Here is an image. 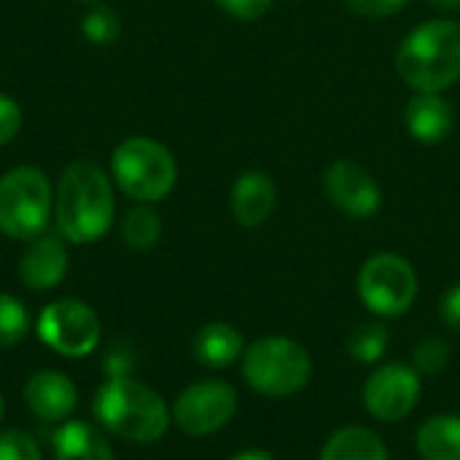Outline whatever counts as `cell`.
Masks as SVG:
<instances>
[{
	"mask_svg": "<svg viewBox=\"0 0 460 460\" xmlns=\"http://www.w3.org/2000/svg\"><path fill=\"white\" fill-rule=\"evenodd\" d=\"M116 199L105 170L89 159L70 162L54 191V218L59 234L73 245L97 243L113 224Z\"/></svg>",
	"mask_w": 460,
	"mask_h": 460,
	"instance_id": "1",
	"label": "cell"
},
{
	"mask_svg": "<svg viewBox=\"0 0 460 460\" xmlns=\"http://www.w3.org/2000/svg\"><path fill=\"white\" fill-rule=\"evenodd\" d=\"M92 412L113 437L132 445L159 442L170 426V410L164 399L154 388L127 375H113L97 388Z\"/></svg>",
	"mask_w": 460,
	"mask_h": 460,
	"instance_id": "2",
	"label": "cell"
},
{
	"mask_svg": "<svg viewBox=\"0 0 460 460\" xmlns=\"http://www.w3.org/2000/svg\"><path fill=\"white\" fill-rule=\"evenodd\" d=\"M396 73L415 92H445L460 78V22L429 19L407 32Z\"/></svg>",
	"mask_w": 460,
	"mask_h": 460,
	"instance_id": "3",
	"label": "cell"
},
{
	"mask_svg": "<svg viewBox=\"0 0 460 460\" xmlns=\"http://www.w3.org/2000/svg\"><path fill=\"white\" fill-rule=\"evenodd\" d=\"M243 375L256 394L267 399H286L299 394L310 383L313 358L307 348L296 340L270 334L245 348Z\"/></svg>",
	"mask_w": 460,
	"mask_h": 460,
	"instance_id": "4",
	"label": "cell"
},
{
	"mask_svg": "<svg viewBox=\"0 0 460 460\" xmlns=\"http://www.w3.org/2000/svg\"><path fill=\"white\" fill-rule=\"evenodd\" d=\"M116 186L137 202L164 199L178 181V164L167 146L151 137H129L116 146L111 156Z\"/></svg>",
	"mask_w": 460,
	"mask_h": 460,
	"instance_id": "5",
	"label": "cell"
},
{
	"mask_svg": "<svg viewBox=\"0 0 460 460\" xmlns=\"http://www.w3.org/2000/svg\"><path fill=\"white\" fill-rule=\"evenodd\" d=\"M54 191L43 170L19 164L0 175V232L11 240H35L49 226Z\"/></svg>",
	"mask_w": 460,
	"mask_h": 460,
	"instance_id": "6",
	"label": "cell"
},
{
	"mask_svg": "<svg viewBox=\"0 0 460 460\" xmlns=\"http://www.w3.org/2000/svg\"><path fill=\"white\" fill-rule=\"evenodd\" d=\"M358 296L380 318L404 315L418 299V275L399 253H375L358 272Z\"/></svg>",
	"mask_w": 460,
	"mask_h": 460,
	"instance_id": "7",
	"label": "cell"
},
{
	"mask_svg": "<svg viewBox=\"0 0 460 460\" xmlns=\"http://www.w3.org/2000/svg\"><path fill=\"white\" fill-rule=\"evenodd\" d=\"M38 337L59 356L84 358L100 345V318L78 299H57L43 307Z\"/></svg>",
	"mask_w": 460,
	"mask_h": 460,
	"instance_id": "8",
	"label": "cell"
},
{
	"mask_svg": "<svg viewBox=\"0 0 460 460\" xmlns=\"http://www.w3.org/2000/svg\"><path fill=\"white\" fill-rule=\"evenodd\" d=\"M237 412V391L221 380H202L178 394L172 404L175 426L189 437L221 431Z\"/></svg>",
	"mask_w": 460,
	"mask_h": 460,
	"instance_id": "9",
	"label": "cell"
},
{
	"mask_svg": "<svg viewBox=\"0 0 460 460\" xmlns=\"http://www.w3.org/2000/svg\"><path fill=\"white\" fill-rule=\"evenodd\" d=\"M420 372L410 364L394 361L377 367L364 383V407L383 423L404 420L420 402Z\"/></svg>",
	"mask_w": 460,
	"mask_h": 460,
	"instance_id": "10",
	"label": "cell"
},
{
	"mask_svg": "<svg viewBox=\"0 0 460 460\" xmlns=\"http://www.w3.org/2000/svg\"><path fill=\"white\" fill-rule=\"evenodd\" d=\"M323 191L329 202L350 218H372L383 205V191L375 175L350 159H340L323 172Z\"/></svg>",
	"mask_w": 460,
	"mask_h": 460,
	"instance_id": "11",
	"label": "cell"
},
{
	"mask_svg": "<svg viewBox=\"0 0 460 460\" xmlns=\"http://www.w3.org/2000/svg\"><path fill=\"white\" fill-rule=\"evenodd\" d=\"M24 402L35 418L46 423H62L73 415L78 404V391L67 375L57 369H40L27 380Z\"/></svg>",
	"mask_w": 460,
	"mask_h": 460,
	"instance_id": "12",
	"label": "cell"
},
{
	"mask_svg": "<svg viewBox=\"0 0 460 460\" xmlns=\"http://www.w3.org/2000/svg\"><path fill=\"white\" fill-rule=\"evenodd\" d=\"M67 275V251L59 237L40 234L30 240L27 251L19 259V280L30 291H49L62 283Z\"/></svg>",
	"mask_w": 460,
	"mask_h": 460,
	"instance_id": "13",
	"label": "cell"
},
{
	"mask_svg": "<svg viewBox=\"0 0 460 460\" xmlns=\"http://www.w3.org/2000/svg\"><path fill=\"white\" fill-rule=\"evenodd\" d=\"M404 124L412 140L434 146L450 137L456 127V113L442 92H418L404 111Z\"/></svg>",
	"mask_w": 460,
	"mask_h": 460,
	"instance_id": "14",
	"label": "cell"
},
{
	"mask_svg": "<svg viewBox=\"0 0 460 460\" xmlns=\"http://www.w3.org/2000/svg\"><path fill=\"white\" fill-rule=\"evenodd\" d=\"M278 205L275 181L264 170H245L232 186V213L240 226H261Z\"/></svg>",
	"mask_w": 460,
	"mask_h": 460,
	"instance_id": "15",
	"label": "cell"
},
{
	"mask_svg": "<svg viewBox=\"0 0 460 460\" xmlns=\"http://www.w3.org/2000/svg\"><path fill=\"white\" fill-rule=\"evenodd\" d=\"M191 350H194V358L202 367L224 369V367H232L237 358H243L245 342H243V334L234 326H229V323H208L194 334Z\"/></svg>",
	"mask_w": 460,
	"mask_h": 460,
	"instance_id": "16",
	"label": "cell"
},
{
	"mask_svg": "<svg viewBox=\"0 0 460 460\" xmlns=\"http://www.w3.org/2000/svg\"><path fill=\"white\" fill-rule=\"evenodd\" d=\"M54 458L57 460H116L108 442L81 420H67L54 434Z\"/></svg>",
	"mask_w": 460,
	"mask_h": 460,
	"instance_id": "17",
	"label": "cell"
},
{
	"mask_svg": "<svg viewBox=\"0 0 460 460\" xmlns=\"http://www.w3.org/2000/svg\"><path fill=\"white\" fill-rule=\"evenodd\" d=\"M423 460H460V415H434L415 434Z\"/></svg>",
	"mask_w": 460,
	"mask_h": 460,
	"instance_id": "18",
	"label": "cell"
},
{
	"mask_svg": "<svg viewBox=\"0 0 460 460\" xmlns=\"http://www.w3.org/2000/svg\"><path fill=\"white\" fill-rule=\"evenodd\" d=\"M321 460H388V447L375 431L348 426L326 439Z\"/></svg>",
	"mask_w": 460,
	"mask_h": 460,
	"instance_id": "19",
	"label": "cell"
},
{
	"mask_svg": "<svg viewBox=\"0 0 460 460\" xmlns=\"http://www.w3.org/2000/svg\"><path fill=\"white\" fill-rule=\"evenodd\" d=\"M348 356L358 364H377L383 361V356L388 353L391 348V334L383 323L377 321H369V323H361L350 332L348 337Z\"/></svg>",
	"mask_w": 460,
	"mask_h": 460,
	"instance_id": "20",
	"label": "cell"
},
{
	"mask_svg": "<svg viewBox=\"0 0 460 460\" xmlns=\"http://www.w3.org/2000/svg\"><path fill=\"white\" fill-rule=\"evenodd\" d=\"M121 237L132 251H148L162 237V218L151 205H137L127 213L121 224Z\"/></svg>",
	"mask_w": 460,
	"mask_h": 460,
	"instance_id": "21",
	"label": "cell"
},
{
	"mask_svg": "<svg viewBox=\"0 0 460 460\" xmlns=\"http://www.w3.org/2000/svg\"><path fill=\"white\" fill-rule=\"evenodd\" d=\"M27 332H30L27 307L11 294H0V348L19 345L27 337Z\"/></svg>",
	"mask_w": 460,
	"mask_h": 460,
	"instance_id": "22",
	"label": "cell"
},
{
	"mask_svg": "<svg viewBox=\"0 0 460 460\" xmlns=\"http://www.w3.org/2000/svg\"><path fill=\"white\" fill-rule=\"evenodd\" d=\"M81 32L94 43V46H108V43H113L116 38H119V32H121V22H119V16H116V11H111V8H92L86 16H84V22H81Z\"/></svg>",
	"mask_w": 460,
	"mask_h": 460,
	"instance_id": "23",
	"label": "cell"
},
{
	"mask_svg": "<svg viewBox=\"0 0 460 460\" xmlns=\"http://www.w3.org/2000/svg\"><path fill=\"white\" fill-rule=\"evenodd\" d=\"M450 356H453V350H450V345H447L445 340L429 337V340H423V342L412 350V367H415L420 375H429V377H431V375H439V372L447 369Z\"/></svg>",
	"mask_w": 460,
	"mask_h": 460,
	"instance_id": "24",
	"label": "cell"
},
{
	"mask_svg": "<svg viewBox=\"0 0 460 460\" xmlns=\"http://www.w3.org/2000/svg\"><path fill=\"white\" fill-rule=\"evenodd\" d=\"M0 460H40L38 442L19 429L0 434Z\"/></svg>",
	"mask_w": 460,
	"mask_h": 460,
	"instance_id": "25",
	"label": "cell"
},
{
	"mask_svg": "<svg viewBox=\"0 0 460 460\" xmlns=\"http://www.w3.org/2000/svg\"><path fill=\"white\" fill-rule=\"evenodd\" d=\"M410 0H345V5L358 13V16H367V19H385V16H394L399 13Z\"/></svg>",
	"mask_w": 460,
	"mask_h": 460,
	"instance_id": "26",
	"label": "cell"
},
{
	"mask_svg": "<svg viewBox=\"0 0 460 460\" xmlns=\"http://www.w3.org/2000/svg\"><path fill=\"white\" fill-rule=\"evenodd\" d=\"M22 129V108L13 97L0 94V146L11 143Z\"/></svg>",
	"mask_w": 460,
	"mask_h": 460,
	"instance_id": "27",
	"label": "cell"
},
{
	"mask_svg": "<svg viewBox=\"0 0 460 460\" xmlns=\"http://www.w3.org/2000/svg\"><path fill=\"white\" fill-rule=\"evenodd\" d=\"M216 5L240 22H256L270 11L272 0H216Z\"/></svg>",
	"mask_w": 460,
	"mask_h": 460,
	"instance_id": "28",
	"label": "cell"
},
{
	"mask_svg": "<svg viewBox=\"0 0 460 460\" xmlns=\"http://www.w3.org/2000/svg\"><path fill=\"white\" fill-rule=\"evenodd\" d=\"M439 315H442V321H445L447 329L460 332V283L450 286L445 291V296L439 302Z\"/></svg>",
	"mask_w": 460,
	"mask_h": 460,
	"instance_id": "29",
	"label": "cell"
},
{
	"mask_svg": "<svg viewBox=\"0 0 460 460\" xmlns=\"http://www.w3.org/2000/svg\"><path fill=\"white\" fill-rule=\"evenodd\" d=\"M229 460H275L270 453H264V450H243V453H237V456H232Z\"/></svg>",
	"mask_w": 460,
	"mask_h": 460,
	"instance_id": "30",
	"label": "cell"
},
{
	"mask_svg": "<svg viewBox=\"0 0 460 460\" xmlns=\"http://www.w3.org/2000/svg\"><path fill=\"white\" fill-rule=\"evenodd\" d=\"M429 3L445 11H460V0H429Z\"/></svg>",
	"mask_w": 460,
	"mask_h": 460,
	"instance_id": "31",
	"label": "cell"
},
{
	"mask_svg": "<svg viewBox=\"0 0 460 460\" xmlns=\"http://www.w3.org/2000/svg\"><path fill=\"white\" fill-rule=\"evenodd\" d=\"M3 410H5V404H3V394H0V420H3Z\"/></svg>",
	"mask_w": 460,
	"mask_h": 460,
	"instance_id": "32",
	"label": "cell"
},
{
	"mask_svg": "<svg viewBox=\"0 0 460 460\" xmlns=\"http://www.w3.org/2000/svg\"><path fill=\"white\" fill-rule=\"evenodd\" d=\"M81 3H97V0H81Z\"/></svg>",
	"mask_w": 460,
	"mask_h": 460,
	"instance_id": "33",
	"label": "cell"
}]
</instances>
